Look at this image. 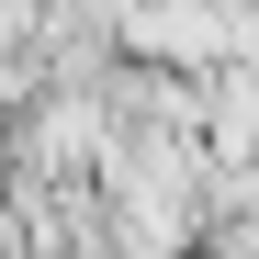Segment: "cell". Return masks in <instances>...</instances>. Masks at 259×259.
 <instances>
[{
	"instance_id": "1",
	"label": "cell",
	"mask_w": 259,
	"mask_h": 259,
	"mask_svg": "<svg viewBox=\"0 0 259 259\" xmlns=\"http://www.w3.org/2000/svg\"><path fill=\"white\" fill-rule=\"evenodd\" d=\"M102 34H113V57L181 68V79H203L214 57H248V12H226V0H124Z\"/></svg>"
},
{
	"instance_id": "3",
	"label": "cell",
	"mask_w": 259,
	"mask_h": 259,
	"mask_svg": "<svg viewBox=\"0 0 259 259\" xmlns=\"http://www.w3.org/2000/svg\"><path fill=\"white\" fill-rule=\"evenodd\" d=\"M113 259H124V248H113Z\"/></svg>"
},
{
	"instance_id": "2",
	"label": "cell",
	"mask_w": 259,
	"mask_h": 259,
	"mask_svg": "<svg viewBox=\"0 0 259 259\" xmlns=\"http://www.w3.org/2000/svg\"><path fill=\"white\" fill-rule=\"evenodd\" d=\"M0 259H23V248H12V237H0Z\"/></svg>"
}]
</instances>
